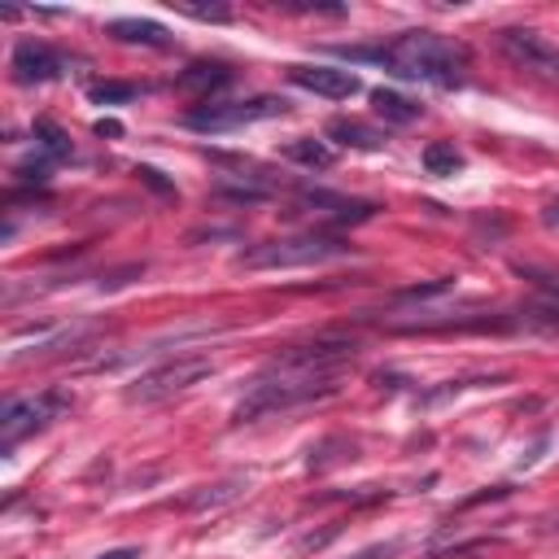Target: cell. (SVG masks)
<instances>
[{"instance_id":"1","label":"cell","mask_w":559,"mask_h":559,"mask_svg":"<svg viewBox=\"0 0 559 559\" xmlns=\"http://www.w3.org/2000/svg\"><path fill=\"white\" fill-rule=\"evenodd\" d=\"M345 57L376 61L397 79H419L437 87L463 83V70H467V48L441 31H402L380 48H345Z\"/></svg>"},{"instance_id":"2","label":"cell","mask_w":559,"mask_h":559,"mask_svg":"<svg viewBox=\"0 0 559 559\" xmlns=\"http://www.w3.org/2000/svg\"><path fill=\"white\" fill-rule=\"evenodd\" d=\"M332 389H336L332 380L288 376V371H266V376L245 393V402L236 406V424H249V419H258V415H271V411H288V406H301V402L328 397Z\"/></svg>"},{"instance_id":"3","label":"cell","mask_w":559,"mask_h":559,"mask_svg":"<svg viewBox=\"0 0 559 559\" xmlns=\"http://www.w3.org/2000/svg\"><path fill=\"white\" fill-rule=\"evenodd\" d=\"M349 245H341L336 236H284V240H262L245 253V266L249 271H288V266H314V262H328V258H341Z\"/></svg>"},{"instance_id":"4","label":"cell","mask_w":559,"mask_h":559,"mask_svg":"<svg viewBox=\"0 0 559 559\" xmlns=\"http://www.w3.org/2000/svg\"><path fill=\"white\" fill-rule=\"evenodd\" d=\"M498 52H502L520 74L559 87V44L546 39L542 31H533V26H502V31H498Z\"/></svg>"},{"instance_id":"5","label":"cell","mask_w":559,"mask_h":559,"mask_svg":"<svg viewBox=\"0 0 559 559\" xmlns=\"http://www.w3.org/2000/svg\"><path fill=\"white\" fill-rule=\"evenodd\" d=\"M288 114V100L280 96H253V100H201L197 109H188V127L192 131H236L249 122H266Z\"/></svg>"},{"instance_id":"6","label":"cell","mask_w":559,"mask_h":559,"mask_svg":"<svg viewBox=\"0 0 559 559\" xmlns=\"http://www.w3.org/2000/svg\"><path fill=\"white\" fill-rule=\"evenodd\" d=\"M210 371H214V362H210L205 354H175V358L148 367V371L127 389V397H131V402H162V397H175V393L192 389V384L205 380Z\"/></svg>"},{"instance_id":"7","label":"cell","mask_w":559,"mask_h":559,"mask_svg":"<svg viewBox=\"0 0 559 559\" xmlns=\"http://www.w3.org/2000/svg\"><path fill=\"white\" fill-rule=\"evenodd\" d=\"M70 406H74V397H70L66 389H44V393H35V397H13V402L4 406V415H0V441H4V450L17 445L22 437L48 428L52 419H61Z\"/></svg>"},{"instance_id":"8","label":"cell","mask_w":559,"mask_h":559,"mask_svg":"<svg viewBox=\"0 0 559 559\" xmlns=\"http://www.w3.org/2000/svg\"><path fill=\"white\" fill-rule=\"evenodd\" d=\"M288 83H297L314 96H328V100H349L362 92V79L341 66H288Z\"/></svg>"},{"instance_id":"9","label":"cell","mask_w":559,"mask_h":559,"mask_svg":"<svg viewBox=\"0 0 559 559\" xmlns=\"http://www.w3.org/2000/svg\"><path fill=\"white\" fill-rule=\"evenodd\" d=\"M9 70H13L17 83H48L66 70V57L57 48L39 44V39H17V48L9 57Z\"/></svg>"},{"instance_id":"10","label":"cell","mask_w":559,"mask_h":559,"mask_svg":"<svg viewBox=\"0 0 559 559\" xmlns=\"http://www.w3.org/2000/svg\"><path fill=\"white\" fill-rule=\"evenodd\" d=\"M301 201L314 205V210H323L332 223H367L376 214L371 201H354V197H336V192H306Z\"/></svg>"},{"instance_id":"11","label":"cell","mask_w":559,"mask_h":559,"mask_svg":"<svg viewBox=\"0 0 559 559\" xmlns=\"http://www.w3.org/2000/svg\"><path fill=\"white\" fill-rule=\"evenodd\" d=\"M114 39H122V44H144V48H170V35H166V26H157V22H148V17H114L109 26H105Z\"/></svg>"},{"instance_id":"12","label":"cell","mask_w":559,"mask_h":559,"mask_svg":"<svg viewBox=\"0 0 559 559\" xmlns=\"http://www.w3.org/2000/svg\"><path fill=\"white\" fill-rule=\"evenodd\" d=\"M328 140H336L341 148H380L384 144V131L367 127L362 118H332L328 122Z\"/></svg>"},{"instance_id":"13","label":"cell","mask_w":559,"mask_h":559,"mask_svg":"<svg viewBox=\"0 0 559 559\" xmlns=\"http://www.w3.org/2000/svg\"><path fill=\"white\" fill-rule=\"evenodd\" d=\"M371 105H376V114H380L384 122H402V127L424 114L415 100H406L402 92H389V87H376V92H371Z\"/></svg>"},{"instance_id":"14","label":"cell","mask_w":559,"mask_h":559,"mask_svg":"<svg viewBox=\"0 0 559 559\" xmlns=\"http://www.w3.org/2000/svg\"><path fill=\"white\" fill-rule=\"evenodd\" d=\"M284 157L297 162V166H306V170H328L336 162L332 144H323V140H288L284 144Z\"/></svg>"},{"instance_id":"15","label":"cell","mask_w":559,"mask_h":559,"mask_svg":"<svg viewBox=\"0 0 559 559\" xmlns=\"http://www.w3.org/2000/svg\"><path fill=\"white\" fill-rule=\"evenodd\" d=\"M227 79H231V70H227V66H218V61H197V66H188V70L179 74V87L214 92V87H223Z\"/></svg>"},{"instance_id":"16","label":"cell","mask_w":559,"mask_h":559,"mask_svg":"<svg viewBox=\"0 0 559 559\" xmlns=\"http://www.w3.org/2000/svg\"><path fill=\"white\" fill-rule=\"evenodd\" d=\"M87 96H92L96 105H127V100L140 96V87H135V83H122V79H92V83H87Z\"/></svg>"},{"instance_id":"17","label":"cell","mask_w":559,"mask_h":559,"mask_svg":"<svg viewBox=\"0 0 559 559\" xmlns=\"http://www.w3.org/2000/svg\"><path fill=\"white\" fill-rule=\"evenodd\" d=\"M463 166V153L450 144V140H432L428 148H424V170L428 175H454Z\"/></svg>"},{"instance_id":"18","label":"cell","mask_w":559,"mask_h":559,"mask_svg":"<svg viewBox=\"0 0 559 559\" xmlns=\"http://www.w3.org/2000/svg\"><path fill=\"white\" fill-rule=\"evenodd\" d=\"M35 140H39L44 153H52V157H70V140H66V131H61L52 118H39V122H35Z\"/></svg>"},{"instance_id":"19","label":"cell","mask_w":559,"mask_h":559,"mask_svg":"<svg viewBox=\"0 0 559 559\" xmlns=\"http://www.w3.org/2000/svg\"><path fill=\"white\" fill-rule=\"evenodd\" d=\"M188 17H201V22H227L231 17V9L227 4H179Z\"/></svg>"},{"instance_id":"20","label":"cell","mask_w":559,"mask_h":559,"mask_svg":"<svg viewBox=\"0 0 559 559\" xmlns=\"http://www.w3.org/2000/svg\"><path fill=\"white\" fill-rule=\"evenodd\" d=\"M135 175H140V179H144L148 188H157V192H166V197H175V183H166V179H162V170H153V166H140Z\"/></svg>"},{"instance_id":"21","label":"cell","mask_w":559,"mask_h":559,"mask_svg":"<svg viewBox=\"0 0 559 559\" xmlns=\"http://www.w3.org/2000/svg\"><path fill=\"white\" fill-rule=\"evenodd\" d=\"M397 550V542H376V546H367V550H358V555H349V559H389Z\"/></svg>"},{"instance_id":"22","label":"cell","mask_w":559,"mask_h":559,"mask_svg":"<svg viewBox=\"0 0 559 559\" xmlns=\"http://www.w3.org/2000/svg\"><path fill=\"white\" fill-rule=\"evenodd\" d=\"M96 559H140V550H135V546H118V550H105V555H96Z\"/></svg>"},{"instance_id":"23","label":"cell","mask_w":559,"mask_h":559,"mask_svg":"<svg viewBox=\"0 0 559 559\" xmlns=\"http://www.w3.org/2000/svg\"><path fill=\"white\" fill-rule=\"evenodd\" d=\"M96 131H100V135H122V127H118L114 118H100V122H96Z\"/></svg>"},{"instance_id":"24","label":"cell","mask_w":559,"mask_h":559,"mask_svg":"<svg viewBox=\"0 0 559 559\" xmlns=\"http://www.w3.org/2000/svg\"><path fill=\"white\" fill-rule=\"evenodd\" d=\"M542 314H546L550 323H559V297H546V306H542Z\"/></svg>"},{"instance_id":"25","label":"cell","mask_w":559,"mask_h":559,"mask_svg":"<svg viewBox=\"0 0 559 559\" xmlns=\"http://www.w3.org/2000/svg\"><path fill=\"white\" fill-rule=\"evenodd\" d=\"M546 218H550V223H559V201H550V210H546Z\"/></svg>"}]
</instances>
